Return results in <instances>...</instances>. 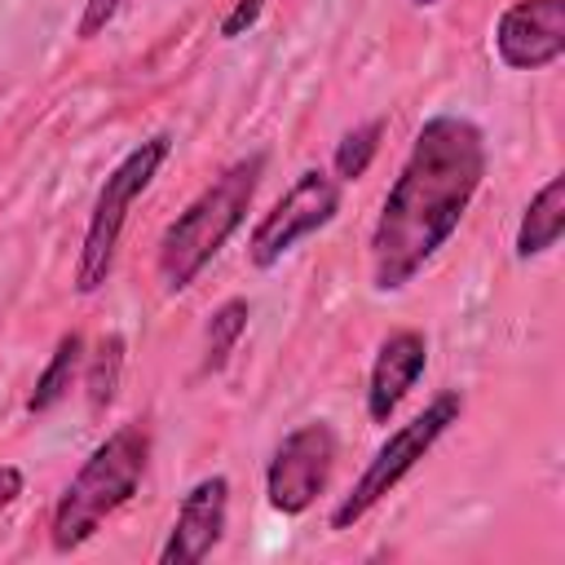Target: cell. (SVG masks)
<instances>
[{"instance_id": "5b68a950", "label": "cell", "mask_w": 565, "mask_h": 565, "mask_svg": "<svg viewBox=\"0 0 565 565\" xmlns=\"http://www.w3.org/2000/svg\"><path fill=\"white\" fill-rule=\"evenodd\" d=\"M459 411H463V397L459 393H437L419 415H411L402 428H393L388 433V441L366 459V468L358 472V481H353V490L331 508V530H353L433 446H437V437L450 428V424H459Z\"/></svg>"}, {"instance_id": "e0dca14e", "label": "cell", "mask_w": 565, "mask_h": 565, "mask_svg": "<svg viewBox=\"0 0 565 565\" xmlns=\"http://www.w3.org/2000/svg\"><path fill=\"white\" fill-rule=\"evenodd\" d=\"M119 4H124V0H84V13H79V35H84V40L102 35V31L110 26V18L119 13Z\"/></svg>"}, {"instance_id": "ac0fdd59", "label": "cell", "mask_w": 565, "mask_h": 565, "mask_svg": "<svg viewBox=\"0 0 565 565\" xmlns=\"http://www.w3.org/2000/svg\"><path fill=\"white\" fill-rule=\"evenodd\" d=\"M18 494H22V472L4 463V468H0V508H9Z\"/></svg>"}, {"instance_id": "8992f818", "label": "cell", "mask_w": 565, "mask_h": 565, "mask_svg": "<svg viewBox=\"0 0 565 565\" xmlns=\"http://www.w3.org/2000/svg\"><path fill=\"white\" fill-rule=\"evenodd\" d=\"M340 212V181L322 168H309L291 181V190L256 221L252 238H247V260L256 269L278 265L300 238L318 234L322 225H331V216Z\"/></svg>"}, {"instance_id": "30bf717a", "label": "cell", "mask_w": 565, "mask_h": 565, "mask_svg": "<svg viewBox=\"0 0 565 565\" xmlns=\"http://www.w3.org/2000/svg\"><path fill=\"white\" fill-rule=\"evenodd\" d=\"M424 366H428V340L419 331H393L375 349L371 380H366V415H371V424H388L393 419V411L415 388Z\"/></svg>"}, {"instance_id": "3957f363", "label": "cell", "mask_w": 565, "mask_h": 565, "mask_svg": "<svg viewBox=\"0 0 565 565\" xmlns=\"http://www.w3.org/2000/svg\"><path fill=\"white\" fill-rule=\"evenodd\" d=\"M146 459H150V433L141 424H119L57 494L53 521H49L53 547L75 552L79 543H88L97 534V525L137 494Z\"/></svg>"}, {"instance_id": "7a4b0ae2", "label": "cell", "mask_w": 565, "mask_h": 565, "mask_svg": "<svg viewBox=\"0 0 565 565\" xmlns=\"http://www.w3.org/2000/svg\"><path fill=\"white\" fill-rule=\"evenodd\" d=\"M260 177H265L260 150L247 159H234L212 185H203L190 199L185 212H177V221H168L159 252H154V269L168 291H185L203 274V265L230 243V234L243 225V216L260 190Z\"/></svg>"}, {"instance_id": "2e32d148", "label": "cell", "mask_w": 565, "mask_h": 565, "mask_svg": "<svg viewBox=\"0 0 565 565\" xmlns=\"http://www.w3.org/2000/svg\"><path fill=\"white\" fill-rule=\"evenodd\" d=\"M260 13H265V0H234V4H230V13L221 18V35H225V40L247 35V31L260 22Z\"/></svg>"}, {"instance_id": "277c9868", "label": "cell", "mask_w": 565, "mask_h": 565, "mask_svg": "<svg viewBox=\"0 0 565 565\" xmlns=\"http://www.w3.org/2000/svg\"><path fill=\"white\" fill-rule=\"evenodd\" d=\"M168 150H172V137H168V132H154V137H146L141 146H132V150L110 168V177L102 181L97 203H93V212H88L84 243H79V260H75V291H79V296H93V291L110 278V265H115V247H119L128 207H132L137 194L154 181V172H159V163L168 159Z\"/></svg>"}, {"instance_id": "4fadbf2b", "label": "cell", "mask_w": 565, "mask_h": 565, "mask_svg": "<svg viewBox=\"0 0 565 565\" xmlns=\"http://www.w3.org/2000/svg\"><path fill=\"white\" fill-rule=\"evenodd\" d=\"M247 318H252V305H247L243 296L225 300V305L207 318V331H203V366H199L203 375H212V371H221V366L230 362L238 335L247 331Z\"/></svg>"}, {"instance_id": "52a82bcc", "label": "cell", "mask_w": 565, "mask_h": 565, "mask_svg": "<svg viewBox=\"0 0 565 565\" xmlns=\"http://www.w3.org/2000/svg\"><path fill=\"white\" fill-rule=\"evenodd\" d=\"M331 468H335V428L313 419V424H300L291 428L269 468H265V499L274 512L282 516H300L313 508V499L327 490L331 481Z\"/></svg>"}, {"instance_id": "8fae6325", "label": "cell", "mask_w": 565, "mask_h": 565, "mask_svg": "<svg viewBox=\"0 0 565 565\" xmlns=\"http://www.w3.org/2000/svg\"><path fill=\"white\" fill-rule=\"evenodd\" d=\"M565 234V177H547V185L525 203L516 225V260H534L552 252Z\"/></svg>"}, {"instance_id": "d6986e66", "label": "cell", "mask_w": 565, "mask_h": 565, "mask_svg": "<svg viewBox=\"0 0 565 565\" xmlns=\"http://www.w3.org/2000/svg\"><path fill=\"white\" fill-rule=\"evenodd\" d=\"M415 4H437V0H415Z\"/></svg>"}, {"instance_id": "7c38bea8", "label": "cell", "mask_w": 565, "mask_h": 565, "mask_svg": "<svg viewBox=\"0 0 565 565\" xmlns=\"http://www.w3.org/2000/svg\"><path fill=\"white\" fill-rule=\"evenodd\" d=\"M79 353H84L79 331H66V335L57 340L53 358L44 362V371H40V380H35V388H31V397H26V411H31V415H44V411H53V406L66 397V388H71V380H75V366H79Z\"/></svg>"}, {"instance_id": "ba28073f", "label": "cell", "mask_w": 565, "mask_h": 565, "mask_svg": "<svg viewBox=\"0 0 565 565\" xmlns=\"http://www.w3.org/2000/svg\"><path fill=\"white\" fill-rule=\"evenodd\" d=\"M494 53L508 71H543L565 53V0H512L494 22Z\"/></svg>"}, {"instance_id": "6da1fadb", "label": "cell", "mask_w": 565, "mask_h": 565, "mask_svg": "<svg viewBox=\"0 0 565 565\" xmlns=\"http://www.w3.org/2000/svg\"><path fill=\"white\" fill-rule=\"evenodd\" d=\"M486 177V137L468 115H433L415 132L371 225V282L402 291L459 230Z\"/></svg>"}, {"instance_id": "5bb4252c", "label": "cell", "mask_w": 565, "mask_h": 565, "mask_svg": "<svg viewBox=\"0 0 565 565\" xmlns=\"http://www.w3.org/2000/svg\"><path fill=\"white\" fill-rule=\"evenodd\" d=\"M119 375H124V335L110 331V335L97 340V349H93V358H88V380H84V388H88V406H93V411H106V406L115 402Z\"/></svg>"}, {"instance_id": "9c48e42d", "label": "cell", "mask_w": 565, "mask_h": 565, "mask_svg": "<svg viewBox=\"0 0 565 565\" xmlns=\"http://www.w3.org/2000/svg\"><path fill=\"white\" fill-rule=\"evenodd\" d=\"M225 516H230V481L221 472L194 481L177 508L168 543L159 547V565H199L203 556H212V547L225 534Z\"/></svg>"}, {"instance_id": "9a60e30c", "label": "cell", "mask_w": 565, "mask_h": 565, "mask_svg": "<svg viewBox=\"0 0 565 565\" xmlns=\"http://www.w3.org/2000/svg\"><path fill=\"white\" fill-rule=\"evenodd\" d=\"M380 137H384V119H366L362 128L344 132L340 146H335V154H331L335 181H358V177L371 168V159H375V150H380Z\"/></svg>"}]
</instances>
